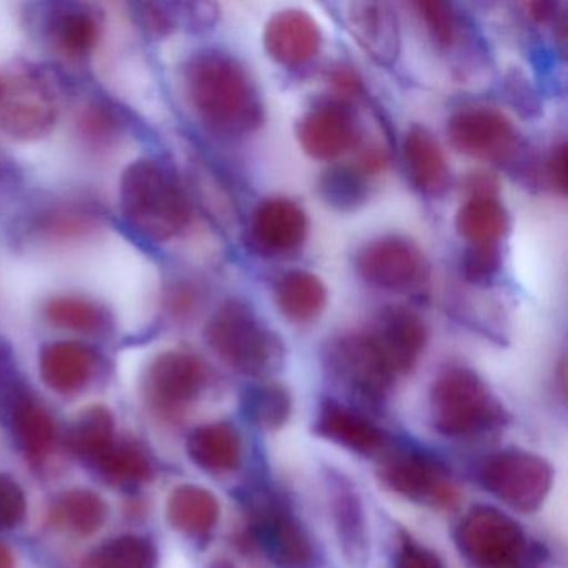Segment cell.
Wrapping results in <instances>:
<instances>
[{"mask_svg":"<svg viewBox=\"0 0 568 568\" xmlns=\"http://www.w3.org/2000/svg\"><path fill=\"white\" fill-rule=\"evenodd\" d=\"M252 535L277 568H317V554L301 521L274 497L252 508Z\"/></svg>","mask_w":568,"mask_h":568,"instance_id":"obj_8","label":"cell"},{"mask_svg":"<svg viewBox=\"0 0 568 568\" xmlns=\"http://www.w3.org/2000/svg\"><path fill=\"white\" fill-rule=\"evenodd\" d=\"M168 517L172 527L184 534H207L217 525V498L197 485H182L169 498Z\"/></svg>","mask_w":568,"mask_h":568,"instance_id":"obj_26","label":"cell"},{"mask_svg":"<svg viewBox=\"0 0 568 568\" xmlns=\"http://www.w3.org/2000/svg\"><path fill=\"white\" fill-rule=\"evenodd\" d=\"M531 18L538 22H555L557 19L558 4L555 2H528L525 4Z\"/></svg>","mask_w":568,"mask_h":568,"instance_id":"obj_46","label":"cell"},{"mask_svg":"<svg viewBox=\"0 0 568 568\" xmlns=\"http://www.w3.org/2000/svg\"><path fill=\"white\" fill-rule=\"evenodd\" d=\"M28 504L22 488L8 475H0V530L18 527L26 517Z\"/></svg>","mask_w":568,"mask_h":568,"instance_id":"obj_39","label":"cell"},{"mask_svg":"<svg viewBox=\"0 0 568 568\" xmlns=\"http://www.w3.org/2000/svg\"><path fill=\"white\" fill-rule=\"evenodd\" d=\"M187 452L194 464L212 474L234 470L241 462V438L229 424H211L192 432Z\"/></svg>","mask_w":568,"mask_h":568,"instance_id":"obj_24","label":"cell"},{"mask_svg":"<svg viewBox=\"0 0 568 568\" xmlns=\"http://www.w3.org/2000/svg\"><path fill=\"white\" fill-rule=\"evenodd\" d=\"M244 410L257 427L275 430L291 417V395L282 385H254L245 392Z\"/></svg>","mask_w":568,"mask_h":568,"instance_id":"obj_32","label":"cell"},{"mask_svg":"<svg viewBox=\"0 0 568 568\" xmlns=\"http://www.w3.org/2000/svg\"><path fill=\"white\" fill-rule=\"evenodd\" d=\"M317 432L322 437L344 445L345 448L358 454H374L385 444L384 434L371 422L365 420L357 412L337 404L325 402L318 414Z\"/></svg>","mask_w":568,"mask_h":568,"instance_id":"obj_21","label":"cell"},{"mask_svg":"<svg viewBox=\"0 0 568 568\" xmlns=\"http://www.w3.org/2000/svg\"><path fill=\"white\" fill-rule=\"evenodd\" d=\"M95 355L79 342H52L39 357L42 381L61 394L81 390L94 374Z\"/></svg>","mask_w":568,"mask_h":568,"instance_id":"obj_20","label":"cell"},{"mask_svg":"<svg viewBox=\"0 0 568 568\" xmlns=\"http://www.w3.org/2000/svg\"><path fill=\"white\" fill-rule=\"evenodd\" d=\"M99 26L89 12L64 9L51 19V36L59 48L71 54H85L98 41Z\"/></svg>","mask_w":568,"mask_h":568,"instance_id":"obj_33","label":"cell"},{"mask_svg":"<svg viewBox=\"0 0 568 568\" xmlns=\"http://www.w3.org/2000/svg\"><path fill=\"white\" fill-rule=\"evenodd\" d=\"M114 418L105 407H91L82 412L69 432L72 450L92 465L114 445Z\"/></svg>","mask_w":568,"mask_h":568,"instance_id":"obj_27","label":"cell"},{"mask_svg":"<svg viewBox=\"0 0 568 568\" xmlns=\"http://www.w3.org/2000/svg\"><path fill=\"white\" fill-rule=\"evenodd\" d=\"M452 148L468 158L508 162L518 148L514 124L494 108L470 105L452 115L447 124Z\"/></svg>","mask_w":568,"mask_h":568,"instance_id":"obj_10","label":"cell"},{"mask_svg":"<svg viewBox=\"0 0 568 568\" xmlns=\"http://www.w3.org/2000/svg\"><path fill=\"white\" fill-rule=\"evenodd\" d=\"M205 381L207 371L201 358L187 352H165L145 374V397L159 410L172 414L194 402Z\"/></svg>","mask_w":568,"mask_h":568,"instance_id":"obj_13","label":"cell"},{"mask_svg":"<svg viewBox=\"0 0 568 568\" xmlns=\"http://www.w3.org/2000/svg\"><path fill=\"white\" fill-rule=\"evenodd\" d=\"M345 24L362 51L377 64L390 68L400 55V24L394 9L384 2H352L345 8Z\"/></svg>","mask_w":568,"mask_h":568,"instance_id":"obj_16","label":"cell"},{"mask_svg":"<svg viewBox=\"0 0 568 568\" xmlns=\"http://www.w3.org/2000/svg\"><path fill=\"white\" fill-rule=\"evenodd\" d=\"M94 467L115 485L139 484L152 477L151 460L134 442H114Z\"/></svg>","mask_w":568,"mask_h":568,"instance_id":"obj_30","label":"cell"},{"mask_svg":"<svg viewBox=\"0 0 568 568\" xmlns=\"http://www.w3.org/2000/svg\"><path fill=\"white\" fill-rule=\"evenodd\" d=\"M368 334L395 377L415 367L428 337L420 315L405 307L382 311Z\"/></svg>","mask_w":568,"mask_h":568,"instance_id":"obj_15","label":"cell"},{"mask_svg":"<svg viewBox=\"0 0 568 568\" xmlns=\"http://www.w3.org/2000/svg\"><path fill=\"white\" fill-rule=\"evenodd\" d=\"M305 154L317 161H337L358 141L354 111L344 101H325L308 109L297 124Z\"/></svg>","mask_w":568,"mask_h":568,"instance_id":"obj_14","label":"cell"},{"mask_svg":"<svg viewBox=\"0 0 568 568\" xmlns=\"http://www.w3.org/2000/svg\"><path fill=\"white\" fill-rule=\"evenodd\" d=\"M460 554L477 568H527L530 544L517 521L490 507H477L457 531Z\"/></svg>","mask_w":568,"mask_h":568,"instance_id":"obj_5","label":"cell"},{"mask_svg":"<svg viewBox=\"0 0 568 568\" xmlns=\"http://www.w3.org/2000/svg\"><path fill=\"white\" fill-rule=\"evenodd\" d=\"M318 192L335 211H357L368 201L367 175L354 165H331L318 179Z\"/></svg>","mask_w":568,"mask_h":568,"instance_id":"obj_28","label":"cell"},{"mask_svg":"<svg viewBox=\"0 0 568 568\" xmlns=\"http://www.w3.org/2000/svg\"><path fill=\"white\" fill-rule=\"evenodd\" d=\"M381 478L385 487L410 500L447 505L455 498L440 465L420 454L404 452L388 458L382 465Z\"/></svg>","mask_w":568,"mask_h":568,"instance_id":"obj_17","label":"cell"},{"mask_svg":"<svg viewBox=\"0 0 568 568\" xmlns=\"http://www.w3.org/2000/svg\"><path fill=\"white\" fill-rule=\"evenodd\" d=\"M45 317L51 324L81 334H95L108 324L104 308L78 295H59L45 304Z\"/></svg>","mask_w":568,"mask_h":568,"instance_id":"obj_31","label":"cell"},{"mask_svg":"<svg viewBox=\"0 0 568 568\" xmlns=\"http://www.w3.org/2000/svg\"><path fill=\"white\" fill-rule=\"evenodd\" d=\"M0 568H14V555L0 541Z\"/></svg>","mask_w":568,"mask_h":568,"instance_id":"obj_47","label":"cell"},{"mask_svg":"<svg viewBox=\"0 0 568 568\" xmlns=\"http://www.w3.org/2000/svg\"><path fill=\"white\" fill-rule=\"evenodd\" d=\"M501 267V254L498 244H470L462 255V275L474 285L491 284Z\"/></svg>","mask_w":568,"mask_h":568,"instance_id":"obj_37","label":"cell"},{"mask_svg":"<svg viewBox=\"0 0 568 568\" xmlns=\"http://www.w3.org/2000/svg\"><path fill=\"white\" fill-rule=\"evenodd\" d=\"M205 338L222 362L247 377L265 378L285 362L284 341L245 302L231 298L215 311Z\"/></svg>","mask_w":568,"mask_h":568,"instance_id":"obj_3","label":"cell"},{"mask_svg":"<svg viewBox=\"0 0 568 568\" xmlns=\"http://www.w3.org/2000/svg\"><path fill=\"white\" fill-rule=\"evenodd\" d=\"M168 305L172 314L185 317L197 308V294L191 285H178L169 294Z\"/></svg>","mask_w":568,"mask_h":568,"instance_id":"obj_43","label":"cell"},{"mask_svg":"<svg viewBox=\"0 0 568 568\" xmlns=\"http://www.w3.org/2000/svg\"><path fill=\"white\" fill-rule=\"evenodd\" d=\"M324 362L335 381L371 404H381L395 381L368 332L332 338L325 347Z\"/></svg>","mask_w":568,"mask_h":568,"instance_id":"obj_6","label":"cell"},{"mask_svg":"<svg viewBox=\"0 0 568 568\" xmlns=\"http://www.w3.org/2000/svg\"><path fill=\"white\" fill-rule=\"evenodd\" d=\"M189 101L205 125L217 134L239 138L257 131L264 105L244 65L221 51H202L185 65Z\"/></svg>","mask_w":568,"mask_h":568,"instance_id":"obj_1","label":"cell"},{"mask_svg":"<svg viewBox=\"0 0 568 568\" xmlns=\"http://www.w3.org/2000/svg\"><path fill=\"white\" fill-rule=\"evenodd\" d=\"M404 164L412 187L427 197H440L450 187V169L437 139L414 125L404 139Z\"/></svg>","mask_w":568,"mask_h":568,"instance_id":"obj_19","label":"cell"},{"mask_svg":"<svg viewBox=\"0 0 568 568\" xmlns=\"http://www.w3.org/2000/svg\"><path fill=\"white\" fill-rule=\"evenodd\" d=\"M547 179L555 191L567 192V144L554 145L547 159Z\"/></svg>","mask_w":568,"mask_h":568,"instance_id":"obj_41","label":"cell"},{"mask_svg":"<svg viewBox=\"0 0 568 568\" xmlns=\"http://www.w3.org/2000/svg\"><path fill=\"white\" fill-rule=\"evenodd\" d=\"M274 301L287 321L308 324L325 311L327 288L312 272L292 271L278 278Z\"/></svg>","mask_w":568,"mask_h":568,"instance_id":"obj_22","label":"cell"},{"mask_svg":"<svg viewBox=\"0 0 568 568\" xmlns=\"http://www.w3.org/2000/svg\"><path fill=\"white\" fill-rule=\"evenodd\" d=\"M307 232V214L297 202L287 197L265 199L248 221V247L262 257H287L304 247Z\"/></svg>","mask_w":568,"mask_h":568,"instance_id":"obj_12","label":"cell"},{"mask_svg":"<svg viewBox=\"0 0 568 568\" xmlns=\"http://www.w3.org/2000/svg\"><path fill=\"white\" fill-rule=\"evenodd\" d=\"M335 518H337L338 537L348 555L365 554V528L361 504L348 488L342 485L334 498Z\"/></svg>","mask_w":568,"mask_h":568,"instance_id":"obj_35","label":"cell"},{"mask_svg":"<svg viewBox=\"0 0 568 568\" xmlns=\"http://www.w3.org/2000/svg\"><path fill=\"white\" fill-rule=\"evenodd\" d=\"M125 221L142 237L164 242L184 231L191 204L178 175L155 159L129 165L121 181Z\"/></svg>","mask_w":568,"mask_h":568,"instance_id":"obj_2","label":"cell"},{"mask_svg":"<svg viewBox=\"0 0 568 568\" xmlns=\"http://www.w3.org/2000/svg\"><path fill=\"white\" fill-rule=\"evenodd\" d=\"M54 517L72 531L91 535L104 525L108 507L94 491L71 490L55 501Z\"/></svg>","mask_w":568,"mask_h":568,"instance_id":"obj_29","label":"cell"},{"mask_svg":"<svg viewBox=\"0 0 568 568\" xmlns=\"http://www.w3.org/2000/svg\"><path fill=\"white\" fill-rule=\"evenodd\" d=\"M16 444L31 458H41L55 440V424L49 412L26 392L6 415Z\"/></svg>","mask_w":568,"mask_h":568,"instance_id":"obj_23","label":"cell"},{"mask_svg":"<svg viewBox=\"0 0 568 568\" xmlns=\"http://www.w3.org/2000/svg\"><path fill=\"white\" fill-rule=\"evenodd\" d=\"M158 551L151 540L122 535L102 545L95 555V568H155Z\"/></svg>","mask_w":568,"mask_h":568,"instance_id":"obj_34","label":"cell"},{"mask_svg":"<svg viewBox=\"0 0 568 568\" xmlns=\"http://www.w3.org/2000/svg\"><path fill=\"white\" fill-rule=\"evenodd\" d=\"M388 164V154L381 145H368L358 154V169L365 175L381 174Z\"/></svg>","mask_w":568,"mask_h":568,"instance_id":"obj_44","label":"cell"},{"mask_svg":"<svg viewBox=\"0 0 568 568\" xmlns=\"http://www.w3.org/2000/svg\"><path fill=\"white\" fill-rule=\"evenodd\" d=\"M58 118V92L39 72H19L0 88V129L11 138H44L54 129Z\"/></svg>","mask_w":568,"mask_h":568,"instance_id":"obj_7","label":"cell"},{"mask_svg":"<svg viewBox=\"0 0 568 568\" xmlns=\"http://www.w3.org/2000/svg\"><path fill=\"white\" fill-rule=\"evenodd\" d=\"M358 275L382 291H414L427 278V264L420 248L404 237L374 239L358 251Z\"/></svg>","mask_w":568,"mask_h":568,"instance_id":"obj_11","label":"cell"},{"mask_svg":"<svg viewBox=\"0 0 568 568\" xmlns=\"http://www.w3.org/2000/svg\"><path fill=\"white\" fill-rule=\"evenodd\" d=\"M432 418L442 434L468 437L504 422V408L485 382L467 368H450L432 385Z\"/></svg>","mask_w":568,"mask_h":568,"instance_id":"obj_4","label":"cell"},{"mask_svg":"<svg viewBox=\"0 0 568 568\" xmlns=\"http://www.w3.org/2000/svg\"><path fill=\"white\" fill-rule=\"evenodd\" d=\"M267 54L284 68H301L321 51L322 32L315 19L298 9L277 12L264 32Z\"/></svg>","mask_w":568,"mask_h":568,"instance_id":"obj_18","label":"cell"},{"mask_svg":"<svg viewBox=\"0 0 568 568\" xmlns=\"http://www.w3.org/2000/svg\"><path fill=\"white\" fill-rule=\"evenodd\" d=\"M414 9L420 21L424 22L432 41L438 48H454L458 38V18L450 6L444 4V2H434V0H424V2H415Z\"/></svg>","mask_w":568,"mask_h":568,"instance_id":"obj_36","label":"cell"},{"mask_svg":"<svg viewBox=\"0 0 568 568\" xmlns=\"http://www.w3.org/2000/svg\"><path fill=\"white\" fill-rule=\"evenodd\" d=\"M0 88H2V84H0Z\"/></svg>","mask_w":568,"mask_h":568,"instance_id":"obj_48","label":"cell"},{"mask_svg":"<svg viewBox=\"0 0 568 568\" xmlns=\"http://www.w3.org/2000/svg\"><path fill=\"white\" fill-rule=\"evenodd\" d=\"M465 189L470 197H495L498 191V182L494 175L487 172H475L465 179Z\"/></svg>","mask_w":568,"mask_h":568,"instance_id":"obj_45","label":"cell"},{"mask_svg":"<svg viewBox=\"0 0 568 568\" xmlns=\"http://www.w3.org/2000/svg\"><path fill=\"white\" fill-rule=\"evenodd\" d=\"M505 95H507L511 108L521 118L534 119L540 115V95H538L537 89L534 88L530 79L518 69L508 72L507 79H505Z\"/></svg>","mask_w":568,"mask_h":568,"instance_id":"obj_38","label":"cell"},{"mask_svg":"<svg viewBox=\"0 0 568 568\" xmlns=\"http://www.w3.org/2000/svg\"><path fill=\"white\" fill-rule=\"evenodd\" d=\"M455 225L468 244H498L507 235L510 217L497 197H471L458 209Z\"/></svg>","mask_w":568,"mask_h":568,"instance_id":"obj_25","label":"cell"},{"mask_svg":"<svg viewBox=\"0 0 568 568\" xmlns=\"http://www.w3.org/2000/svg\"><path fill=\"white\" fill-rule=\"evenodd\" d=\"M328 82L337 94L348 98L362 91V79L351 65H337L328 72Z\"/></svg>","mask_w":568,"mask_h":568,"instance_id":"obj_42","label":"cell"},{"mask_svg":"<svg viewBox=\"0 0 568 568\" xmlns=\"http://www.w3.org/2000/svg\"><path fill=\"white\" fill-rule=\"evenodd\" d=\"M550 465L527 452L510 450L494 455L484 468V484L495 497L515 510L534 511L550 491Z\"/></svg>","mask_w":568,"mask_h":568,"instance_id":"obj_9","label":"cell"},{"mask_svg":"<svg viewBox=\"0 0 568 568\" xmlns=\"http://www.w3.org/2000/svg\"><path fill=\"white\" fill-rule=\"evenodd\" d=\"M397 561L398 568H444L432 551L415 544L410 538L402 541Z\"/></svg>","mask_w":568,"mask_h":568,"instance_id":"obj_40","label":"cell"}]
</instances>
